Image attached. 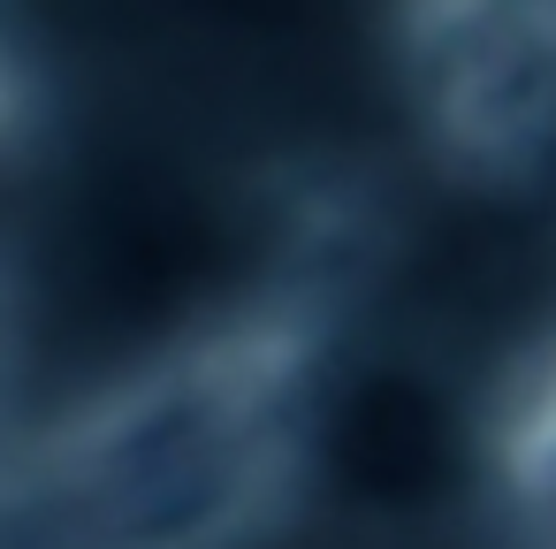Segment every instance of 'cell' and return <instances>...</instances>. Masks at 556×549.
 <instances>
[{"mask_svg":"<svg viewBox=\"0 0 556 549\" xmlns=\"http://www.w3.org/2000/svg\"><path fill=\"white\" fill-rule=\"evenodd\" d=\"M305 366V351L260 336L184 359L62 458L47 450L0 526L16 519L24 549H206L320 442Z\"/></svg>","mask_w":556,"mask_h":549,"instance_id":"6da1fadb","label":"cell"},{"mask_svg":"<svg viewBox=\"0 0 556 549\" xmlns=\"http://www.w3.org/2000/svg\"><path fill=\"white\" fill-rule=\"evenodd\" d=\"M503 481H510V503L526 511L533 541L556 549V374L510 420V435H503Z\"/></svg>","mask_w":556,"mask_h":549,"instance_id":"7a4b0ae2","label":"cell"}]
</instances>
